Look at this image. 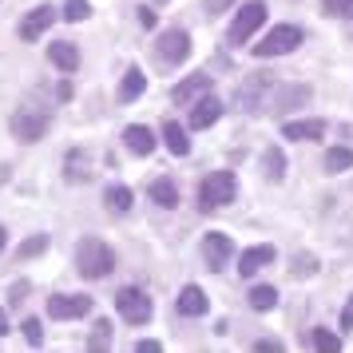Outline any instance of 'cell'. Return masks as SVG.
I'll use <instances>...</instances> for the list:
<instances>
[{"label":"cell","mask_w":353,"mask_h":353,"mask_svg":"<svg viewBox=\"0 0 353 353\" xmlns=\"http://www.w3.org/2000/svg\"><path fill=\"white\" fill-rule=\"evenodd\" d=\"M12 330H8V310H0V337H8Z\"/></svg>","instance_id":"42"},{"label":"cell","mask_w":353,"mask_h":353,"mask_svg":"<svg viewBox=\"0 0 353 353\" xmlns=\"http://www.w3.org/2000/svg\"><path fill=\"white\" fill-rule=\"evenodd\" d=\"M88 350H112V321L108 318H96V325H92V334H88Z\"/></svg>","instance_id":"29"},{"label":"cell","mask_w":353,"mask_h":353,"mask_svg":"<svg viewBox=\"0 0 353 353\" xmlns=\"http://www.w3.org/2000/svg\"><path fill=\"white\" fill-rule=\"evenodd\" d=\"M92 171H96V163H92V155H88L83 147H76V151L64 155V179L68 183H92Z\"/></svg>","instance_id":"21"},{"label":"cell","mask_w":353,"mask_h":353,"mask_svg":"<svg viewBox=\"0 0 353 353\" xmlns=\"http://www.w3.org/2000/svg\"><path fill=\"white\" fill-rule=\"evenodd\" d=\"M254 353H282V341H274V337H258Z\"/></svg>","instance_id":"38"},{"label":"cell","mask_w":353,"mask_h":353,"mask_svg":"<svg viewBox=\"0 0 353 353\" xmlns=\"http://www.w3.org/2000/svg\"><path fill=\"white\" fill-rule=\"evenodd\" d=\"M4 250H8V230L0 226V254H4Z\"/></svg>","instance_id":"43"},{"label":"cell","mask_w":353,"mask_h":353,"mask_svg":"<svg viewBox=\"0 0 353 353\" xmlns=\"http://www.w3.org/2000/svg\"><path fill=\"white\" fill-rule=\"evenodd\" d=\"M163 143H167V151H171L175 159H187V155H191V131H187V123L167 119V123H163Z\"/></svg>","instance_id":"20"},{"label":"cell","mask_w":353,"mask_h":353,"mask_svg":"<svg viewBox=\"0 0 353 353\" xmlns=\"http://www.w3.org/2000/svg\"><path fill=\"white\" fill-rule=\"evenodd\" d=\"M60 17L68 20V24H83V20L92 17V4L88 0H64V12Z\"/></svg>","instance_id":"32"},{"label":"cell","mask_w":353,"mask_h":353,"mask_svg":"<svg viewBox=\"0 0 353 353\" xmlns=\"http://www.w3.org/2000/svg\"><path fill=\"white\" fill-rule=\"evenodd\" d=\"M115 314L128 321V325H151L155 318V302L143 286H123L115 294Z\"/></svg>","instance_id":"5"},{"label":"cell","mask_w":353,"mask_h":353,"mask_svg":"<svg viewBox=\"0 0 353 353\" xmlns=\"http://www.w3.org/2000/svg\"><path fill=\"white\" fill-rule=\"evenodd\" d=\"M147 194H151V203H155L159 210H175L179 203H183V194H179V187H175V179H171V175L151 179V187H147Z\"/></svg>","instance_id":"22"},{"label":"cell","mask_w":353,"mask_h":353,"mask_svg":"<svg viewBox=\"0 0 353 353\" xmlns=\"http://www.w3.org/2000/svg\"><path fill=\"white\" fill-rule=\"evenodd\" d=\"M246 305H250L254 314H270L274 305H278V286H270V282L250 286V290H246Z\"/></svg>","instance_id":"26"},{"label":"cell","mask_w":353,"mask_h":353,"mask_svg":"<svg viewBox=\"0 0 353 353\" xmlns=\"http://www.w3.org/2000/svg\"><path fill=\"white\" fill-rule=\"evenodd\" d=\"M56 20H60V12H56L52 4H36L32 12H24V20L17 24V36L24 40V44H32V40H40V36L48 32Z\"/></svg>","instance_id":"11"},{"label":"cell","mask_w":353,"mask_h":353,"mask_svg":"<svg viewBox=\"0 0 353 353\" xmlns=\"http://www.w3.org/2000/svg\"><path fill=\"white\" fill-rule=\"evenodd\" d=\"M155 4H167V0H155Z\"/></svg>","instance_id":"44"},{"label":"cell","mask_w":353,"mask_h":353,"mask_svg":"<svg viewBox=\"0 0 353 353\" xmlns=\"http://www.w3.org/2000/svg\"><path fill=\"white\" fill-rule=\"evenodd\" d=\"M321 17H330V20H353V0H321Z\"/></svg>","instance_id":"31"},{"label":"cell","mask_w":353,"mask_h":353,"mask_svg":"<svg viewBox=\"0 0 353 353\" xmlns=\"http://www.w3.org/2000/svg\"><path fill=\"white\" fill-rule=\"evenodd\" d=\"M123 147H128L131 155L147 159V155L159 147V135H155L151 128H143V123H128V128H123Z\"/></svg>","instance_id":"18"},{"label":"cell","mask_w":353,"mask_h":353,"mask_svg":"<svg viewBox=\"0 0 353 353\" xmlns=\"http://www.w3.org/2000/svg\"><path fill=\"white\" fill-rule=\"evenodd\" d=\"M337 330H341V334H350V330H353V294H350V302L341 305V318H337Z\"/></svg>","instance_id":"37"},{"label":"cell","mask_w":353,"mask_h":353,"mask_svg":"<svg viewBox=\"0 0 353 353\" xmlns=\"http://www.w3.org/2000/svg\"><path fill=\"white\" fill-rule=\"evenodd\" d=\"M199 254H203V262H207V270L223 274L226 266L234 262L239 246H234V239H230V234H223V230H207V234H203V242H199Z\"/></svg>","instance_id":"6"},{"label":"cell","mask_w":353,"mask_h":353,"mask_svg":"<svg viewBox=\"0 0 353 353\" xmlns=\"http://www.w3.org/2000/svg\"><path fill=\"white\" fill-rule=\"evenodd\" d=\"M239 0H203V8H207V17H223V12H230Z\"/></svg>","instance_id":"36"},{"label":"cell","mask_w":353,"mask_h":353,"mask_svg":"<svg viewBox=\"0 0 353 353\" xmlns=\"http://www.w3.org/2000/svg\"><path fill=\"white\" fill-rule=\"evenodd\" d=\"M310 345L321 353H341V334H334V330H325V325H318V330H310Z\"/></svg>","instance_id":"28"},{"label":"cell","mask_w":353,"mask_h":353,"mask_svg":"<svg viewBox=\"0 0 353 353\" xmlns=\"http://www.w3.org/2000/svg\"><path fill=\"white\" fill-rule=\"evenodd\" d=\"M48 131H52L48 112H17L12 115V139L17 143H40Z\"/></svg>","instance_id":"9"},{"label":"cell","mask_w":353,"mask_h":353,"mask_svg":"<svg viewBox=\"0 0 353 353\" xmlns=\"http://www.w3.org/2000/svg\"><path fill=\"white\" fill-rule=\"evenodd\" d=\"M103 207L112 210V214H128L135 207V191H131L128 183H112V187H103Z\"/></svg>","instance_id":"25"},{"label":"cell","mask_w":353,"mask_h":353,"mask_svg":"<svg viewBox=\"0 0 353 353\" xmlns=\"http://www.w3.org/2000/svg\"><path fill=\"white\" fill-rule=\"evenodd\" d=\"M290 274H294V278H314V274H318V258L314 254H298L294 258V266H290Z\"/></svg>","instance_id":"34"},{"label":"cell","mask_w":353,"mask_h":353,"mask_svg":"<svg viewBox=\"0 0 353 353\" xmlns=\"http://www.w3.org/2000/svg\"><path fill=\"white\" fill-rule=\"evenodd\" d=\"M266 17H270L266 0H246V4H239V12L230 20V28H226V44L230 48H246L254 40V32L266 28Z\"/></svg>","instance_id":"3"},{"label":"cell","mask_w":353,"mask_h":353,"mask_svg":"<svg viewBox=\"0 0 353 353\" xmlns=\"http://www.w3.org/2000/svg\"><path fill=\"white\" fill-rule=\"evenodd\" d=\"M147 92V76H143V68L139 64H131L128 72H123V80H119V92H115V99L119 103H135V99Z\"/></svg>","instance_id":"23"},{"label":"cell","mask_w":353,"mask_h":353,"mask_svg":"<svg viewBox=\"0 0 353 353\" xmlns=\"http://www.w3.org/2000/svg\"><path fill=\"white\" fill-rule=\"evenodd\" d=\"M310 99H314V88H310V83H286V88L274 83V99L266 103V108H274V112L286 119V112H298V108H305Z\"/></svg>","instance_id":"12"},{"label":"cell","mask_w":353,"mask_h":353,"mask_svg":"<svg viewBox=\"0 0 353 353\" xmlns=\"http://www.w3.org/2000/svg\"><path fill=\"white\" fill-rule=\"evenodd\" d=\"M214 92V76H207V72H194V76H187V80H179L175 88H171V99H175V108H191L194 99H203Z\"/></svg>","instance_id":"14"},{"label":"cell","mask_w":353,"mask_h":353,"mask_svg":"<svg viewBox=\"0 0 353 353\" xmlns=\"http://www.w3.org/2000/svg\"><path fill=\"white\" fill-rule=\"evenodd\" d=\"M48 60H52V68H60L64 76L80 72V48H76L72 40H52L48 44Z\"/></svg>","instance_id":"19"},{"label":"cell","mask_w":353,"mask_h":353,"mask_svg":"<svg viewBox=\"0 0 353 353\" xmlns=\"http://www.w3.org/2000/svg\"><path fill=\"white\" fill-rule=\"evenodd\" d=\"M175 310L183 314V318H203L210 310V298H207V290L203 286H194V282H187V286L179 290V298H175Z\"/></svg>","instance_id":"17"},{"label":"cell","mask_w":353,"mask_h":353,"mask_svg":"<svg viewBox=\"0 0 353 353\" xmlns=\"http://www.w3.org/2000/svg\"><path fill=\"white\" fill-rule=\"evenodd\" d=\"M325 135V119H282V139L290 143H318Z\"/></svg>","instance_id":"16"},{"label":"cell","mask_w":353,"mask_h":353,"mask_svg":"<svg viewBox=\"0 0 353 353\" xmlns=\"http://www.w3.org/2000/svg\"><path fill=\"white\" fill-rule=\"evenodd\" d=\"M278 262V246H270V242H258V246H246L239 254V266L234 270L242 274V278H254L258 270H266V266H274Z\"/></svg>","instance_id":"15"},{"label":"cell","mask_w":353,"mask_h":353,"mask_svg":"<svg viewBox=\"0 0 353 353\" xmlns=\"http://www.w3.org/2000/svg\"><path fill=\"white\" fill-rule=\"evenodd\" d=\"M72 96H76V88H72V80H60V83H56V99H60V103H68Z\"/></svg>","instance_id":"40"},{"label":"cell","mask_w":353,"mask_h":353,"mask_svg":"<svg viewBox=\"0 0 353 353\" xmlns=\"http://www.w3.org/2000/svg\"><path fill=\"white\" fill-rule=\"evenodd\" d=\"M321 171L325 175H345V171H353V147H330L321 155Z\"/></svg>","instance_id":"27"},{"label":"cell","mask_w":353,"mask_h":353,"mask_svg":"<svg viewBox=\"0 0 353 353\" xmlns=\"http://www.w3.org/2000/svg\"><path fill=\"white\" fill-rule=\"evenodd\" d=\"M194 52V40L187 28H167V32H159V44H155V56H159L167 68H179L187 64Z\"/></svg>","instance_id":"7"},{"label":"cell","mask_w":353,"mask_h":353,"mask_svg":"<svg viewBox=\"0 0 353 353\" xmlns=\"http://www.w3.org/2000/svg\"><path fill=\"white\" fill-rule=\"evenodd\" d=\"M305 44V32L298 24H274L266 36H258L250 52H254V60H278V56H290V52H298Z\"/></svg>","instance_id":"4"},{"label":"cell","mask_w":353,"mask_h":353,"mask_svg":"<svg viewBox=\"0 0 353 353\" xmlns=\"http://www.w3.org/2000/svg\"><path fill=\"white\" fill-rule=\"evenodd\" d=\"M28 290H32V282H28V278H17V282L8 286V305H24Z\"/></svg>","instance_id":"35"},{"label":"cell","mask_w":353,"mask_h":353,"mask_svg":"<svg viewBox=\"0 0 353 353\" xmlns=\"http://www.w3.org/2000/svg\"><path fill=\"white\" fill-rule=\"evenodd\" d=\"M286 171H290V159L282 147H266L262 151V175L266 183H286Z\"/></svg>","instance_id":"24"},{"label":"cell","mask_w":353,"mask_h":353,"mask_svg":"<svg viewBox=\"0 0 353 353\" xmlns=\"http://www.w3.org/2000/svg\"><path fill=\"white\" fill-rule=\"evenodd\" d=\"M115 270V250L103 239H80L76 246V274L88 282H99Z\"/></svg>","instance_id":"2"},{"label":"cell","mask_w":353,"mask_h":353,"mask_svg":"<svg viewBox=\"0 0 353 353\" xmlns=\"http://www.w3.org/2000/svg\"><path fill=\"white\" fill-rule=\"evenodd\" d=\"M135 12H139V24H143V28H155V24H159V17H155V8H151V4L135 8Z\"/></svg>","instance_id":"39"},{"label":"cell","mask_w":353,"mask_h":353,"mask_svg":"<svg viewBox=\"0 0 353 353\" xmlns=\"http://www.w3.org/2000/svg\"><path fill=\"white\" fill-rule=\"evenodd\" d=\"M135 350H139V353H163V341H155V337H143V341H135Z\"/></svg>","instance_id":"41"},{"label":"cell","mask_w":353,"mask_h":353,"mask_svg":"<svg viewBox=\"0 0 353 353\" xmlns=\"http://www.w3.org/2000/svg\"><path fill=\"white\" fill-rule=\"evenodd\" d=\"M223 112H226V103L214 92L210 96H203V99H194L191 108H187V131H207V128H214L219 119H223Z\"/></svg>","instance_id":"10"},{"label":"cell","mask_w":353,"mask_h":353,"mask_svg":"<svg viewBox=\"0 0 353 353\" xmlns=\"http://www.w3.org/2000/svg\"><path fill=\"white\" fill-rule=\"evenodd\" d=\"M44 250H48V234H32V239H24V242H20L17 258H20V262H28V258H40Z\"/></svg>","instance_id":"30"},{"label":"cell","mask_w":353,"mask_h":353,"mask_svg":"<svg viewBox=\"0 0 353 353\" xmlns=\"http://www.w3.org/2000/svg\"><path fill=\"white\" fill-rule=\"evenodd\" d=\"M274 72H254L250 80L239 88V103L246 108V112H262L266 108V92H274Z\"/></svg>","instance_id":"13"},{"label":"cell","mask_w":353,"mask_h":353,"mask_svg":"<svg viewBox=\"0 0 353 353\" xmlns=\"http://www.w3.org/2000/svg\"><path fill=\"white\" fill-rule=\"evenodd\" d=\"M96 310V298L88 294H52L48 298V318L52 321H80Z\"/></svg>","instance_id":"8"},{"label":"cell","mask_w":353,"mask_h":353,"mask_svg":"<svg viewBox=\"0 0 353 353\" xmlns=\"http://www.w3.org/2000/svg\"><path fill=\"white\" fill-rule=\"evenodd\" d=\"M239 199V179L234 171H210L203 183H199V194H194V207L203 214H214V210L230 207Z\"/></svg>","instance_id":"1"},{"label":"cell","mask_w":353,"mask_h":353,"mask_svg":"<svg viewBox=\"0 0 353 353\" xmlns=\"http://www.w3.org/2000/svg\"><path fill=\"white\" fill-rule=\"evenodd\" d=\"M20 334H24V341H28L32 350L44 345V325H40V318H24L20 321Z\"/></svg>","instance_id":"33"}]
</instances>
